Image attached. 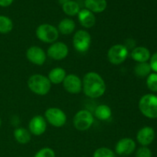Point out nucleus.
<instances>
[{
    "label": "nucleus",
    "instance_id": "nucleus-2",
    "mask_svg": "<svg viewBox=\"0 0 157 157\" xmlns=\"http://www.w3.org/2000/svg\"><path fill=\"white\" fill-rule=\"evenodd\" d=\"M28 87L32 93L40 96H44L49 93L52 84L48 77L40 74H35L29 77Z\"/></svg>",
    "mask_w": 157,
    "mask_h": 157
},
{
    "label": "nucleus",
    "instance_id": "nucleus-9",
    "mask_svg": "<svg viewBox=\"0 0 157 157\" xmlns=\"http://www.w3.org/2000/svg\"><path fill=\"white\" fill-rule=\"evenodd\" d=\"M68 47L62 41H55L48 48L47 55L49 58L55 61H61L67 56Z\"/></svg>",
    "mask_w": 157,
    "mask_h": 157
},
{
    "label": "nucleus",
    "instance_id": "nucleus-23",
    "mask_svg": "<svg viewBox=\"0 0 157 157\" xmlns=\"http://www.w3.org/2000/svg\"><path fill=\"white\" fill-rule=\"evenodd\" d=\"M151 67L149 63H138L134 67L135 75L139 78L148 77L151 74Z\"/></svg>",
    "mask_w": 157,
    "mask_h": 157
},
{
    "label": "nucleus",
    "instance_id": "nucleus-20",
    "mask_svg": "<svg viewBox=\"0 0 157 157\" xmlns=\"http://www.w3.org/2000/svg\"><path fill=\"white\" fill-rule=\"evenodd\" d=\"M75 27H76V25H75V22L74 21V20L68 18H65L59 22L58 30L62 35H67L73 33Z\"/></svg>",
    "mask_w": 157,
    "mask_h": 157
},
{
    "label": "nucleus",
    "instance_id": "nucleus-18",
    "mask_svg": "<svg viewBox=\"0 0 157 157\" xmlns=\"http://www.w3.org/2000/svg\"><path fill=\"white\" fill-rule=\"evenodd\" d=\"M66 76H67L66 71L62 67H58L50 71L48 78L50 81L51 84H59L63 83Z\"/></svg>",
    "mask_w": 157,
    "mask_h": 157
},
{
    "label": "nucleus",
    "instance_id": "nucleus-11",
    "mask_svg": "<svg viewBox=\"0 0 157 157\" xmlns=\"http://www.w3.org/2000/svg\"><path fill=\"white\" fill-rule=\"evenodd\" d=\"M26 58L32 64L41 66L45 63L47 55L41 48L38 46H32L26 51Z\"/></svg>",
    "mask_w": 157,
    "mask_h": 157
},
{
    "label": "nucleus",
    "instance_id": "nucleus-21",
    "mask_svg": "<svg viewBox=\"0 0 157 157\" xmlns=\"http://www.w3.org/2000/svg\"><path fill=\"white\" fill-rule=\"evenodd\" d=\"M111 109L108 105L101 104L95 109L94 116L100 121H107L111 117Z\"/></svg>",
    "mask_w": 157,
    "mask_h": 157
},
{
    "label": "nucleus",
    "instance_id": "nucleus-14",
    "mask_svg": "<svg viewBox=\"0 0 157 157\" xmlns=\"http://www.w3.org/2000/svg\"><path fill=\"white\" fill-rule=\"evenodd\" d=\"M155 139V131L152 127H144L138 131L136 134L137 142L142 147H147L153 142Z\"/></svg>",
    "mask_w": 157,
    "mask_h": 157
},
{
    "label": "nucleus",
    "instance_id": "nucleus-33",
    "mask_svg": "<svg viewBox=\"0 0 157 157\" xmlns=\"http://www.w3.org/2000/svg\"><path fill=\"white\" fill-rule=\"evenodd\" d=\"M21 157H23V156H21Z\"/></svg>",
    "mask_w": 157,
    "mask_h": 157
},
{
    "label": "nucleus",
    "instance_id": "nucleus-30",
    "mask_svg": "<svg viewBox=\"0 0 157 157\" xmlns=\"http://www.w3.org/2000/svg\"><path fill=\"white\" fill-rule=\"evenodd\" d=\"M14 0H0V6L1 7H8L11 6Z\"/></svg>",
    "mask_w": 157,
    "mask_h": 157
},
{
    "label": "nucleus",
    "instance_id": "nucleus-22",
    "mask_svg": "<svg viewBox=\"0 0 157 157\" xmlns=\"http://www.w3.org/2000/svg\"><path fill=\"white\" fill-rule=\"evenodd\" d=\"M62 9L63 12L69 16H75V15H78L81 10L78 3L75 1H71V0L63 4Z\"/></svg>",
    "mask_w": 157,
    "mask_h": 157
},
{
    "label": "nucleus",
    "instance_id": "nucleus-29",
    "mask_svg": "<svg viewBox=\"0 0 157 157\" xmlns=\"http://www.w3.org/2000/svg\"><path fill=\"white\" fill-rule=\"evenodd\" d=\"M150 65L151 70L154 71V73H157V52L153 54L150 58Z\"/></svg>",
    "mask_w": 157,
    "mask_h": 157
},
{
    "label": "nucleus",
    "instance_id": "nucleus-31",
    "mask_svg": "<svg viewBox=\"0 0 157 157\" xmlns=\"http://www.w3.org/2000/svg\"><path fill=\"white\" fill-rule=\"evenodd\" d=\"M68 1H70V0H58V2H59L60 4H61V5L64 4V3L67 2H68Z\"/></svg>",
    "mask_w": 157,
    "mask_h": 157
},
{
    "label": "nucleus",
    "instance_id": "nucleus-24",
    "mask_svg": "<svg viewBox=\"0 0 157 157\" xmlns=\"http://www.w3.org/2000/svg\"><path fill=\"white\" fill-rule=\"evenodd\" d=\"M13 29L12 19L5 15H0V33H9Z\"/></svg>",
    "mask_w": 157,
    "mask_h": 157
},
{
    "label": "nucleus",
    "instance_id": "nucleus-16",
    "mask_svg": "<svg viewBox=\"0 0 157 157\" xmlns=\"http://www.w3.org/2000/svg\"><path fill=\"white\" fill-rule=\"evenodd\" d=\"M130 55H131V58L137 63L147 62V61H149L151 57L149 49L143 46L134 48L131 52Z\"/></svg>",
    "mask_w": 157,
    "mask_h": 157
},
{
    "label": "nucleus",
    "instance_id": "nucleus-8",
    "mask_svg": "<svg viewBox=\"0 0 157 157\" xmlns=\"http://www.w3.org/2000/svg\"><path fill=\"white\" fill-rule=\"evenodd\" d=\"M46 121L55 127H61L66 124L67 116L61 109L58 107H50L44 112Z\"/></svg>",
    "mask_w": 157,
    "mask_h": 157
},
{
    "label": "nucleus",
    "instance_id": "nucleus-15",
    "mask_svg": "<svg viewBox=\"0 0 157 157\" xmlns=\"http://www.w3.org/2000/svg\"><path fill=\"white\" fill-rule=\"evenodd\" d=\"M78 15L80 24L85 29H90L96 23V18H95L94 14L90 11L87 10V9L80 10Z\"/></svg>",
    "mask_w": 157,
    "mask_h": 157
},
{
    "label": "nucleus",
    "instance_id": "nucleus-10",
    "mask_svg": "<svg viewBox=\"0 0 157 157\" xmlns=\"http://www.w3.org/2000/svg\"><path fill=\"white\" fill-rule=\"evenodd\" d=\"M64 90L71 94H77L82 91V81L76 75H67L63 81Z\"/></svg>",
    "mask_w": 157,
    "mask_h": 157
},
{
    "label": "nucleus",
    "instance_id": "nucleus-28",
    "mask_svg": "<svg viewBox=\"0 0 157 157\" xmlns=\"http://www.w3.org/2000/svg\"><path fill=\"white\" fill-rule=\"evenodd\" d=\"M136 157H152V152L147 147H141L136 150Z\"/></svg>",
    "mask_w": 157,
    "mask_h": 157
},
{
    "label": "nucleus",
    "instance_id": "nucleus-13",
    "mask_svg": "<svg viewBox=\"0 0 157 157\" xmlns=\"http://www.w3.org/2000/svg\"><path fill=\"white\" fill-rule=\"evenodd\" d=\"M47 129V121L41 115L34 116L29 124V130L31 134L35 136H41Z\"/></svg>",
    "mask_w": 157,
    "mask_h": 157
},
{
    "label": "nucleus",
    "instance_id": "nucleus-3",
    "mask_svg": "<svg viewBox=\"0 0 157 157\" xmlns=\"http://www.w3.org/2000/svg\"><path fill=\"white\" fill-rule=\"evenodd\" d=\"M139 109L146 117L156 119L157 118V96L152 94L144 95L139 101Z\"/></svg>",
    "mask_w": 157,
    "mask_h": 157
},
{
    "label": "nucleus",
    "instance_id": "nucleus-32",
    "mask_svg": "<svg viewBox=\"0 0 157 157\" xmlns=\"http://www.w3.org/2000/svg\"><path fill=\"white\" fill-rule=\"evenodd\" d=\"M2 125V121H1V118H0V127H1Z\"/></svg>",
    "mask_w": 157,
    "mask_h": 157
},
{
    "label": "nucleus",
    "instance_id": "nucleus-25",
    "mask_svg": "<svg viewBox=\"0 0 157 157\" xmlns=\"http://www.w3.org/2000/svg\"><path fill=\"white\" fill-rule=\"evenodd\" d=\"M93 157H116V154L107 147H101L95 150Z\"/></svg>",
    "mask_w": 157,
    "mask_h": 157
},
{
    "label": "nucleus",
    "instance_id": "nucleus-19",
    "mask_svg": "<svg viewBox=\"0 0 157 157\" xmlns=\"http://www.w3.org/2000/svg\"><path fill=\"white\" fill-rule=\"evenodd\" d=\"M14 137L20 144H27L32 139V134L29 130L23 127H18L14 130Z\"/></svg>",
    "mask_w": 157,
    "mask_h": 157
},
{
    "label": "nucleus",
    "instance_id": "nucleus-12",
    "mask_svg": "<svg viewBox=\"0 0 157 157\" xmlns=\"http://www.w3.org/2000/svg\"><path fill=\"white\" fill-rule=\"evenodd\" d=\"M136 150V143L131 138H122L115 146V153L119 156H126L131 155Z\"/></svg>",
    "mask_w": 157,
    "mask_h": 157
},
{
    "label": "nucleus",
    "instance_id": "nucleus-6",
    "mask_svg": "<svg viewBox=\"0 0 157 157\" xmlns=\"http://www.w3.org/2000/svg\"><path fill=\"white\" fill-rule=\"evenodd\" d=\"M128 48L126 45L117 44L111 46L107 52V59L111 64L118 65L126 61L128 57Z\"/></svg>",
    "mask_w": 157,
    "mask_h": 157
},
{
    "label": "nucleus",
    "instance_id": "nucleus-5",
    "mask_svg": "<svg viewBox=\"0 0 157 157\" xmlns=\"http://www.w3.org/2000/svg\"><path fill=\"white\" fill-rule=\"evenodd\" d=\"M94 122V116L89 110H81L77 112L73 119L75 129L79 131H86L89 130Z\"/></svg>",
    "mask_w": 157,
    "mask_h": 157
},
{
    "label": "nucleus",
    "instance_id": "nucleus-17",
    "mask_svg": "<svg viewBox=\"0 0 157 157\" xmlns=\"http://www.w3.org/2000/svg\"><path fill=\"white\" fill-rule=\"evenodd\" d=\"M84 6L93 13H101L106 9L107 2V0H85Z\"/></svg>",
    "mask_w": 157,
    "mask_h": 157
},
{
    "label": "nucleus",
    "instance_id": "nucleus-1",
    "mask_svg": "<svg viewBox=\"0 0 157 157\" xmlns=\"http://www.w3.org/2000/svg\"><path fill=\"white\" fill-rule=\"evenodd\" d=\"M82 90L88 98H99L106 91L105 81L97 72H87L82 80Z\"/></svg>",
    "mask_w": 157,
    "mask_h": 157
},
{
    "label": "nucleus",
    "instance_id": "nucleus-27",
    "mask_svg": "<svg viewBox=\"0 0 157 157\" xmlns=\"http://www.w3.org/2000/svg\"><path fill=\"white\" fill-rule=\"evenodd\" d=\"M55 153L52 148L44 147L35 153L34 157H55Z\"/></svg>",
    "mask_w": 157,
    "mask_h": 157
},
{
    "label": "nucleus",
    "instance_id": "nucleus-4",
    "mask_svg": "<svg viewBox=\"0 0 157 157\" xmlns=\"http://www.w3.org/2000/svg\"><path fill=\"white\" fill-rule=\"evenodd\" d=\"M35 35L41 41L52 44L58 40L59 32L58 29L50 24H41L35 30Z\"/></svg>",
    "mask_w": 157,
    "mask_h": 157
},
{
    "label": "nucleus",
    "instance_id": "nucleus-7",
    "mask_svg": "<svg viewBox=\"0 0 157 157\" xmlns=\"http://www.w3.org/2000/svg\"><path fill=\"white\" fill-rule=\"evenodd\" d=\"M91 44V36L85 30H78L73 37V45L77 52L85 53L89 50Z\"/></svg>",
    "mask_w": 157,
    "mask_h": 157
},
{
    "label": "nucleus",
    "instance_id": "nucleus-26",
    "mask_svg": "<svg viewBox=\"0 0 157 157\" xmlns=\"http://www.w3.org/2000/svg\"><path fill=\"white\" fill-rule=\"evenodd\" d=\"M147 85L149 90L157 92V73H151L147 77Z\"/></svg>",
    "mask_w": 157,
    "mask_h": 157
}]
</instances>
